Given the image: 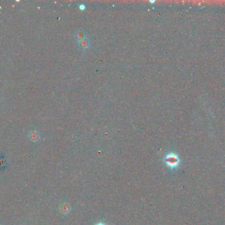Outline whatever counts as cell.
<instances>
[{
	"mask_svg": "<svg viewBox=\"0 0 225 225\" xmlns=\"http://www.w3.org/2000/svg\"><path fill=\"white\" fill-rule=\"evenodd\" d=\"M163 162L170 169L175 170L180 165V158L175 152H169L163 158Z\"/></svg>",
	"mask_w": 225,
	"mask_h": 225,
	"instance_id": "cell-1",
	"label": "cell"
},
{
	"mask_svg": "<svg viewBox=\"0 0 225 225\" xmlns=\"http://www.w3.org/2000/svg\"><path fill=\"white\" fill-rule=\"evenodd\" d=\"M78 44H79V47L81 48V50H85L90 47V41L88 37H86V38L80 40V41L78 42Z\"/></svg>",
	"mask_w": 225,
	"mask_h": 225,
	"instance_id": "cell-2",
	"label": "cell"
},
{
	"mask_svg": "<svg viewBox=\"0 0 225 225\" xmlns=\"http://www.w3.org/2000/svg\"><path fill=\"white\" fill-rule=\"evenodd\" d=\"M74 38L76 40L77 42H79L80 40H82L84 38H86V33L82 30H77L76 33H74Z\"/></svg>",
	"mask_w": 225,
	"mask_h": 225,
	"instance_id": "cell-3",
	"label": "cell"
},
{
	"mask_svg": "<svg viewBox=\"0 0 225 225\" xmlns=\"http://www.w3.org/2000/svg\"><path fill=\"white\" fill-rule=\"evenodd\" d=\"M86 5L84 4H80L79 5L80 10L84 11L86 9Z\"/></svg>",
	"mask_w": 225,
	"mask_h": 225,
	"instance_id": "cell-4",
	"label": "cell"
},
{
	"mask_svg": "<svg viewBox=\"0 0 225 225\" xmlns=\"http://www.w3.org/2000/svg\"><path fill=\"white\" fill-rule=\"evenodd\" d=\"M96 225H106V224H103V223H97V224H96Z\"/></svg>",
	"mask_w": 225,
	"mask_h": 225,
	"instance_id": "cell-5",
	"label": "cell"
},
{
	"mask_svg": "<svg viewBox=\"0 0 225 225\" xmlns=\"http://www.w3.org/2000/svg\"><path fill=\"white\" fill-rule=\"evenodd\" d=\"M149 2H150V3H155V1H150Z\"/></svg>",
	"mask_w": 225,
	"mask_h": 225,
	"instance_id": "cell-6",
	"label": "cell"
}]
</instances>
